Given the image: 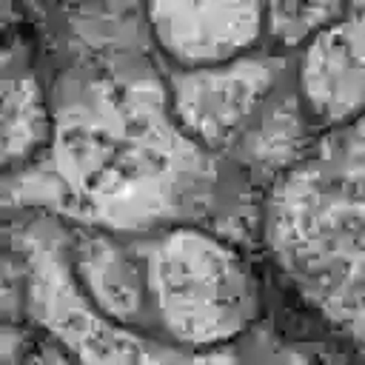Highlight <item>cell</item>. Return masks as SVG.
I'll return each mask as SVG.
<instances>
[{
  "mask_svg": "<svg viewBox=\"0 0 365 365\" xmlns=\"http://www.w3.org/2000/svg\"><path fill=\"white\" fill-rule=\"evenodd\" d=\"M143 288L168 339L191 351L228 345L259 311V294L240 251L200 228H171L148 248Z\"/></svg>",
  "mask_w": 365,
  "mask_h": 365,
  "instance_id": "obj_2",
  "label": "cell"
},
{
  "mask_svg": "<svg viewBox=\"0 0 365 365\" xmlns=\"http://www.w3.org/2000/svg\"><path fill=\"white\" fill-rule=\"evenodd\" d=\"M154 40L180 68L245 57L268 20L265 0H148Z\"/></svg>",
  "mask_w": 365,
  "mask_h": 365,
  "instance_id": "obj_5",
  "label": "cell"
},
{
  "mask_svg": "<svg viewBox=\"0 0 365 365\" xmlns=\"http://www.w3.org/2000/svg\"><path fill=\"white\" fill-rule=\"evenodd\" d=\"M23 308L46 336L57 339L77 365H248L217 348L191 351L174 342L140 336L131 325L103 317L77 288L68 242L60 231L31 225L20 240Z\"/></svg>",
  "mask_w": 365,
  "mask_h": 365,
  "instance_id": "obj_3",
  "label": "cell"
},
{
  "mask_svg": "<svg viewBox=\"0 0 365 365\" xmlns=\"http://www.w3.org/2000/svg\"><path fill=\"white\" fill-rule=\"evenodd\" d=\"M46 131L48 117L37 77L14 34L9 3L0 0V174L29 157Z\"/></svg>",
  "mask_w": 365,
  "mask_h": 365,
  "instance_id": "obj_7",
  "label": "cell"
},
{
  "mask_svg": "<svg viewBox=\"0 0 365 365\" xmlns=\"http://www.w3.org/2000/svg\"><path fill=\"white\" fill-rule=\"evenodd\" d=\"M23 365H77V359L51 336H40Z\"/></svg>",
  "mask_w": 365,
  "mask_h": 365,
  "instance_id": "obj_11",
  "label": "cell"
},
{
  "mask_svg": "<svg viewBox=\"0 0 365 365\" xmlns=\"http://www.w3.org/2000/svg\"><path fill=\"white\" fill-rule=\"evenodd\" d=\"M274 77L277 68L271 60L248 54L220 66L182 68L171 77L168 108L191 143L222 148L248 128L271 94Z\"/></svg>",
  "mask_w": 365,
  "mask_h": 365,
  "instance_id": "obj_4",
  "label": "cell"
},
{
  "mask_svg": "<svg viewBox=\"0 0 365 365\" xmlns=\"http://www.w3.org/2000/svg\"><path fill=\"white\" fill-rule=\"evenodd\" d=\"M299 91L308 117L331 131L365 111V0H348L302 54Z\"/></svg>",
  "mask_w": 365,
  "mask_h": 365,
  "instance_id": "obj_6",
  "label": "cell"
},
{
  "mask_svg": "<svg viewBox=\"0 0 365 365\" xmlns=\"http://www.w3.org/2000/svg\"><path fill=\"white\" fill-rule=\"evenodd\" d=\"M40 334L17 319H0V365H23Z\"/></svg>",
  "mask_w": 365,
  "mask_h": 365,
  "instance_id": "obj_9",
  "label": "cell"
},
{
  "mask_svg": "<svg viewBox=\"0 0 365 365\" xmlns=\"http://www.w3.org/2000/svg\"><path fill=\"white\" fill-rule=\"evenodd\" d=\"M23 308V279L17 262L0 251V319H17Z\"/></svg>",
  "mask_w": 365,
  "mask_h": 365,
  "instance_id": "obj_10",
  "label": "cell"
},
{
  "mask_svg": "<svg viewBox=\"0 0 365 365\" xmlns=\"http://www.w3.org/2000/svg\"><path fill=\"white\" fill-rule=\"evenodd\" d=\"M71 271L83 297L108 319L134 325L143 314L145 288L137 268L103 237H83L71 254Z\"/></svg>",
  "mask_w": 365,
  "mask_h": 365,
  "instance_id": "obj_8",
  "label": "cell"
},
{
  "mask_svg": "<svg viewBox=\"0 0 365 365\" xmlns=\"http://www.w3.org/2000/svg\"><path fill=\"white\" fill-rule=\"evenodd\" d=\"M265 242L302 302L365 359V111L282 171Z\"/></svg>",
  "mask_w": 365,
  "mask_h": 365,
  "instance_id": "obj_1",
  "label": "cell"
}]
</instances>
